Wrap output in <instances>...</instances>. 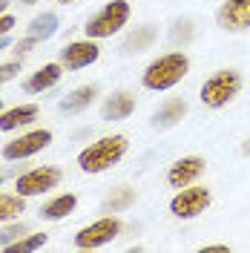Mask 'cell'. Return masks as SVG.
Wrapping results in <instances>:
<instances>
[{
    "label": "cell",
    "instance_id": "obj_33",
    "mask_svg": "<svg viewBox=\"0 0 250 253\" xmlns=\"http://www.w3.org/2000/svg\"><path fill=\"white\" fill-rule=\"evenodd\" d=\"M23 3H26V6H32V3H38V0H23Z\"/></svg>",
    "mask_w": 250,
    "mask_h": 253
},
{
    "label": "cell",
    "instance_id": "obj_20",
    "mask_svg": "<svg viewBox=\"0 0 250 253\" xmlns=\"http://www.w3.org/2000/svg\"><path fill=\"white\" fill-rule=\"evenodd\" d=\"M26 210V202L20 193H0V221H15Z\"/></svg>",
    "mask_w": 250,
    "mask_h": 253
},
{
    "label": "cell",
    "instance_id": "obj_32",
    "mask_svg": "<svg viewBox=\"0 0 250 253\" xmlns=\"http://www.w3.org/2000/svg\"><path fill=\"white\" fill-rule=\"evenodd\" d=\"M58 3H63V6H66V3H75V0H58Z\"/></svg>",
    "mask_w": 250,
    "mask_h": 253
},
{
    "label": "cell",
    "instance_id": "obj_11",
    "mask_svg": "<svg viewBox=\"0 0 250 253\" xmlns=\"http://www.w3.org/2000/svg\"><path fill=\"white\" fill-rule=\"evenodd\" d=\"M219 26L224 32L250 29V0H224L219 6Z\"/></svg>",
    "mask_w": 250,
    "mask_h": 253
},
{
    "label": "cell",
    "instance_id": "obj_23",
    "mask_svg": "<svg viewBox=\"0 0 250 253\" xmlns=\"http://www.w3.org/2000/svg\"><path fill=\"white\" fill-rule=\"evenodd\" d=\"M26 233H29V230H26V224H9L6 230H0V245L6 248V245L17 242V239H23Z\"/></svg>",
    "mask_w": 250,
    "mask_h": 253
},
{
    "label": "cell",
    "instance_id": "obj_35",
    "mask_svg": "<svg viewBox=\"0 0 250 253\" xmlns=\"http://www.w3.org/2000/svg\"><path fill=\"white\" fill-rule=\"evenodd\" d=\"M0 112H3V104H0Z\"/></svg>",
    "mask_w": 250,
    "mask_h": 253
},
{
    "label": "cell",
    "instance_id": "obj_31",
    "mask_svg": "<svg viewBox=\"0 0 250 253\" xmlns=\"http://www.w3.org/2000/svg\"><path fill=\"white\" fill-rule=\"evenodd\" d=\"M9 46V38H6V35H3V38H0V52H3V49Z\"/></svg>",
    "mask_w": 250,
    "mask_h": 253
},
{
    "label": "cell",
    "instance_id": "obj_6",
    "mask_svg": "<svg viewBox=\"0 0 250 253\" xmlns=\"http://www.w3.org/2000/svg\"><path fill=\"white\" fill-rule=\"evenodd\" d=\"M118 233H121V221L115 219V216H104V219H95L92 224L81 227L78 233H75V248H81V251H95V248L110 245Z\"/></svg>",
    "mask_w": 250,
    "mask_h": 253
},
{
    "label": "cell",
    "instance_id": "obj_16",
    "mask_svg": "<svg viewBox=\"0 0 250 253\" xmlns=\"http://www.w3.org/2000/svg\"><path fill=\"white\" fill-rule=\"evenodd\" d=\"M156 38H158V29L156 26H135V29L126 35V41H124V55H138V52H144V49H150L153 43H156Z\"/></svg>",
    "mask_w": 250,
    "mask_h": 253
},
{
    "label": "cell",
    "instance_id": "obj_10",
    "mask_svg": "<svg viewBox=\"0 0 250 253\" xmlns=\"http://www.w3.org/2000/svg\"><path fill=\"white\" fill-rule=\"evenodd\" d=\"M101 58V46L95 43L92 38H86V41H72V43H66L61 52V63L66 69H83V66H89Z\"/></svg>",
    "mask_w": 250,
    "mask_h": 253
},
{
    "label": "cell",
    "instance_id": "obj_8",
    "mask_svg": "<svg viewBox=\"0 0 250 253\" xmlns=\"http://www.w3.org/2000/svg\"><path fill=\"white\" fill-rule=\"evenodd\" d=\"M52 144V132L49 129H32V132H23L20 138L9 141L3 147V158L6 161H20V158H29L41 150H46Z\"/></svg>",
    "mask_w": 250,
    "mask_h": 253
},
{
    "label": "cell",
    "instance_id": "obj_30",
    "mask_svg": "<svg viewBox=\"0 0 250 253\" xmlns=\"http://www.w3.org/2000/svg\"><path fill=\"white\" fill-rule=\"evenodd\" d=\"M242 153H245V156H250V138L245 144H242Z\"/></svg>",
    "mask_w": 250,
    "mask_h": 253
},
{
    "label": "cell",
    "instance_id": "obj_1",
    "mask_svg": "<svg viewBox=\"0 0 250 253\" xmlns=\"http://www.w3.org/2000/svg\"><path fill=\"white\" fill-rule=\"evenodd\" d=\"M187 72H190L187 55L184 52H167V55H158L156 61L144 69L141 84L150 92H167V89H172L175 84H181L187 78Z\"/></svg>",
    "mask_w": 250,
    "mask_h": 253
},
{
    "label": "cell",
    "instance_id": "obj_24",
    "mask_svg": "<svg viewBox=\"0 0 250 253\" xmlns=\"http://www.w3.org/2000/svg\"><path fill=\"white\" fill-rule=\"evenodd\" d=\"M17 69H20V63H3V66H0V84L12 81L17 75Z\"/></svg>",
    "mask_w": 250,
    "mask_h": 253
},
{
    "label": "cell",
    "instance_id": "obj_5",
    "mask_svg": "<svg viewBox=\"0 0 250 253\" xmlns=\"http://www.w3.org/2000/svg\"><path fill=\"white\" fill-rule=\"evenodd\" d=\"M210 202H213V193H210V187H202V184H187V187H181L175 196H172L170 202V213L175 216V219L181 221H190V219H199L204 210L210 207Z\"/></svg>",
    "mask_w": 250,
    "mask_h": 253
},
{
    "label": "cell",
    "instance_id": "obj_26",
    "mask_svg": "<svg viewBox=\"0 0 250 253\" xmlns=\"http://www.w3.org/2000/svg\"><path fill=\"white\" fill-rule=\"evenodd\" d=\"M12 29H15V17H12V15H0V38H3V35H9Z\"/></svg>",
    "mask_w": 250,
    "mask_h": 253
},
{
    "label": "cell",
    "instance_id": "obj_2",
    "mask_svg": "<svg viewBox=\"0 0 250 253\" xmlns=\"http://www.w3.org/2000/svg\"><path fill=\"white\" fill-rule=\"evenodd\" d=\"M126 150H129V141H126L124 135H104V138L92 141L86 150H81L78 167L83 173L98 175V173H104V170H110V167H115L126 156Z\"/></svg>",
    "mask_w": 250,
    "mask_h": 253
},
{
    "label": "cell",
    "instance_id": "obj_28",
    "mask_svg": "<svg viewBox=\"0 0 250 253\" xmlns=\"http://www.w3.org/2000/svg\"><path fill=\"white\" fill-rule=\"evenodd\" d=\"M204 251H207V253H227L230 248H227V245H207Z\"/></svg>",
    "mask_w": 250,
    "mask_h": 253
},
{
    "label": "cell",
    "instance_id": "obj_15",
    "mask_svg": "<svg viewBox=\"0 0 250 253\" xmlns=\"http://www.w3.org/2000/svg\"><path fill=\"white\" fill-rule=\"evenodd\" d=\"M35 118H38V107H35V104H20V107H12V110L0 112V129L9 132V129L32 124Z\"/></svg>",
    "mask_w": 250,
    "mask_h": 253
},
{
    "label": "cell",
    "instance_id": "obj_9",
    "mask_svg": "<svg viewBox=\"0 0 250 253\" xmlns=\"http://www.w3.org/2000/svg\"><path fill=\"white\" fill-rule=\"evenodd\" d=\"M204 158L202 156H181L175 158L170 164V170H167V184L175 190L187 187V184H196L199 178L204 175Z\"/></svg>",
    "mask_w": 250,
    "mask_h": 253
},
{
    "label": "cell",
    "instance_id": "obj_19",
    "mask_svg": "<svg viewBox=\"0 0 250 253\" xmlns=\"http://www.w3.org/2000/svg\"><path fill=\"white\" fill-rule=\"evenodd\" d=\"M55 32H58V15H52V12L38 15L35 20H32V26H29V35L35 38V41H46V38H52Z\"/></svg>",
    "mask_w": 250,
    "mask_h": 253
},
{
    "label": "cell",
    "instance_id": "obj_7",
    "mask_svg": "<svg viewBox=\"0 0 250 253\" xmlns=\"http://www.w3.org/2000/svg\"><path fill=\"white\" fill-rule=\"evenodd\" d=\"M61 184V170L58 167H35L29 173H23L17 178L15 190L23 196V199H32V196H43L52 187Z\"/></svg>",
    "mask_w": 250,
    "mask_h": 253
},
{
    "label": "cell",
    "instance_id": "obj_14",
    "mask_svg": "<svg viewBox=\"0 0 250 253\" xmlns=\"http://www.w3.org/2000/svg\"><path fill=\"white\" fill-rule=\"evenodd\" d=\"M61 75H63L61 63H43L38 72H32L29 78H26L23 89H26V92H43V89H52V86L61 81Z\"/></svg>",
    "mask_w": 250,
    "mask_h": 253
},
{
    "label": "cell",
    "instance_id": "obj_27",
    "mask_svg": "<svg viewBox=\"0 0 250 253\" xmlns=\"http://www.w3.org/2000/svg\"><path fill=\"white\" fill-rule=\"evenodd\" d=\"M35 43H38V41H35V38H32V35H29L26 41H20V43H17V52H29V49L35 46Z\"/></svg>",
    "mask_w": 250,
    "mask_h": 253
},
{
    "label": "cell",
    "instance_id": "obj_21",
    "mask_svg": "<svg viewBox=\"0 0 250 253\" xmlns=\"http://www.w3.org/2000/svg\"><path fill=\"white\" fill-rule=\"evenodd\" d=\"M46 245V233H32V236H23L17 239V242H12V245H6L3 251L6 253H32L38 251V248H43Z\"/></svg>",
    "mask_w": 250,
    "mask_h": 253
},
{
    "label": "cell",
    "instance_id": "obj_4",
    "mask_svg": "<svg viewBox=\"0 0 250 253\" xmlns=\"http://www.w3.org/2000/svg\"><path fill=\"white\" fill-rule=\"evenodd\" d=\"M126 20H129V3L126 0H110L101 12H95L89 20H86V38H92V41H104V38H112V35H118V32L126 26Z\"/></svg>",
    "mask_w": 250,
    "mask_h": 253
},
{
    "label": "cell",
    "instance_id": "obj_3",
    "mask_svg": "<svg viewBox=\"0 0 250 253\" xmlns=\"http://www.w3.org/2000/svg\"><path fill=\"white\" fill-rule=\"evenodd\" d=\"M242 92V75L236 69H219L202 84V104L210 110H221Z\"/></svg>",
    "mask_w": 250,
    "mask_h": 253
},
{
    "label": "cell",
    "instance_id": "obj_17",
    "mask_svg": "<svg viewBox=\"0 0 250 253\" xmlns=\"http://www.w3.org/2000/svg\"><path fill=\"white\" fill-rule=\"evenodd\" d=\"M78 207V196L75 193H63L58 199H52L46 205L41 207V219H49V221H58V219H66L69 213H75Z\"/></svg>",
    "mask_w": 250,
    "mask_h": 253
},
{
    "label": "cell",
    "instance_id": "obj_22",
    "mask_svg": "<svg viewBox=\"0 0 250 253\" xmlns=\"http://www.w3.org/2000/svg\"><path fill=\"white\" fill-rule=\"evenodd\" d=\"M132 202H135V190L132 187H118L110 199L104 202V210H110V213L112 210H126Z\"/></svg>",
    "mask_w": 250,
    "mask_h": 253
},
{
    "label": "cell",
    "instance_id": "obj_25",
    "mask_svg": "<svg viewBox=\"0 0 250 253\" xmlns=\"http://www.w3.org/2000/svg\"><path fill=\"white\" fill-rule=\"evenodd\" d=\"M172 38H175V41H178V38H181V41H187V38H190V20H178V23H175V29H172Z\"/></svg>",
    "mask_w": 250,
    "mask_h": 253
},
{
    "label": "cell",
    "instance_id": "obj_13",
    "mask_svg": "<svg viewBox=\"0 0 250 253\" xmlns=\"http://www.w3.org/2000/svg\"><path fill=\"white\" fill-rule=\"evenodd\" d=\"M184 115H187V101H184V98H167V101L156 110V115H153V126H156V129H170V126H175Z\"/></svg>",
    "mask_w": 250,
    "mask_h": 253
},
{
    "label": "cell",
    "instance_id": "obj_18",
    "mask_svg": "<svg viewBox=\"0 0 250 253\" xmlns=\"http://www.w3.org/2000/svg\"><path fill=\"white\" fill-rule=\"evenodd\" d=\"M95 95H98V86L95 84H86V86H78V89H72V92L66 95L61 101V110L69 112V115H75V112H83L89 104L95 101Z\"/></svg>",
    "mask_w": 250,
    "mask_h": 253
},
{
    "label": "cell",
    "instance_id": "obj_29",
    "mask_svg": "<svg viewBox=\"0 0 250 253\" xmlns=\"http://www.w3.org/2000/svg\"><path fill=\"white\" fill-rule=\"evenodd\" d=\"M6 9H9V0H0V15H6Z\"/></svg>",
    "mask_w": 250,
    "mask_h": 253
},
{
    "label": "cell",
    "instance_id": "obj_12",
    "mask_svg": "<svg viewBox=\"0 0 250 253\" xmlns=\"http://www.w3.org/2000/svg\"><path fill=\"white\" fill-rule=\"evenodd\" d=\"M132 110H135V95L126 92V89H118L104 101L101 115H104V121H124L132 115Z\"/></svg>",
    "mask_w": 250,
    "mask_h": 253
},
{
    "label": "cell",
    "instance_id": "obj_34",
    "mask_svg": "<svg viewBox=\"0 0 250 253\" xmlns=\"http://www.w3.org/2000/svg\"><path fill=\"white\" fill-rule=\"evenodd\" d=\"M0 184H3V175H0Z\"/></svg>",
    "mask_w": 250,
    "mask_h": 253
}]
</instances>
